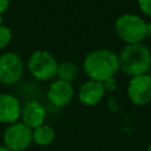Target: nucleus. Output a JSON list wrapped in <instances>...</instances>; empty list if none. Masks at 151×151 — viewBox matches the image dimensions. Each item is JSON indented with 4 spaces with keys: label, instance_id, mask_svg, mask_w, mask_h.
I'll return each instance as SVG.
<instances>
[{
    "label": "nucleus",
    "instance_id": "14",
    "mask_svg": "<svg viewBox=\"0 0 151 151\" xmlns=\"http://www.w3.org/2000/svg\"><path fill=\"white\" fill-rule=\"evenodd\" d=\"M11 39H12L11 29L5 25H0V50L5 48L9 44Z\"/></svg>",
    "mask_w": 151,
    "mask_h": 151
},
{
    "label": "nucleus",
    "instance_id": "2",
    "mask_svg": "<svg viewBox=\"0 0 151 151\" xmlns=\"http://www.w3.org/2000/svg\"><path fill=\"white\" fill-rule=\"evenodd\" d=\"M119 70L130 78L145 74L151 70V51L142 44L125 45L118 54Z\"/></svg>",
    "mask_w": 151,
    "mask_h": 151
},
{
    "label": "nucleus",
    "instance_id": "20",
    "mask_svg": "<svg viewBox=\"0 0 151 151\" xmlns=\"http://www.w3.org/2000/svg\"><path fill=\"white\" fill-rule=\"evenodd\" d=\"M146 151H151V144L147 146V149H146Z\"/></svg>",
    "mask_w": 151,
    "mask_h": 151
},
{
    "label": "nucleus",
    "instance_id": "9",
    "mask_svg": "<svg viewBox=\"0 0 151 151\" xmlns=\"http://www.w3.org/2000/svg\"><path fill=\"white\" fill-rule=\"evenodd\" d=\"M105 91L106 90L103 83L90 79L80 86L78 91V98L80 103H83L84 105L94 106L103 100L105 96Z\"/></svg>",
    "mask_w": 151,
    "mask_h": 151
},
{
    "label": "nucleus",
    "instance_id": "5",
    "mask_svg": "<svg viewBox=\"0 0 151 151\" xmlns=\"http://www.w3.org/2000/svg\"><path fill=\"white\" fill-rule=\"evenodd\" d=\"M32 142V129L24 123L15 122L9 124L4 132V146L11 151H24Z\"/></svg>",
    "mask_w": 151,
    "mask_h": 151
},
{
    "label": "nucleus",
    "instance_id": "22",
    "mask_svg": "<svg viewBox=\"0 0 151 151\" xmlns=\"http://www.w3.org/2000/svg\"><path fill=\"white\" fill-rule=\"evenodd\" d=\"M150 66H151V63H150Z\"/></svg>",
    "mask_w": 151,
    "mask_h": 151
},
{
    "label": "nucleus",
    "instance_id": "12",
    "mask_svg": "<svg viewBox=\"0 0 151 151\" xmlns=\"http://www.w3.org/2000/svg\"><path fill=\"white\" fill-rule=\"evenodd\" d=\"M55 138V132L52 126L47 124H42L32 130V139L39 146H47L53 143Z\"/></svg>",
    "mask_w": 151,
    "mask_h": 151
},
{
    "label": "nucleus",
    "instance_id": "1",
    "mask_svg": "<svg viewBox=\"0 0 151 151\" xmlns=\"http://www.w3.org/2000/svg\"><path fill=\"white\" fill-rule=\"evenodd\" d=\"M84 71L90 79L105 83L119 71L118 54L107 48L91 51L84 59Z\"/></svg>",
    "mask_w": 151,
    "mask_h": 151
},
{
    "label": "nucleus",
    "instance_id": "16",
    "mask_svg": "<svg viewBox=\"0 0 151 151\" xmlns=\"http://www.w3.org/2000/svg\"><path fill=\"white\" fill-rule=\"evenodd\" d=\"M103 84H104L105 90H109V91H113V90L116 88V86H117V83H116L114 78H111V79L106 80V81H105V83H103Z\"/></svg>",
    "mask_w": 151,
    "mask_h": 151
},
{
    "label": "nucleus",
    "instance_id": "21",
    "mask_svg": "<svg viewBox=\"0 0 151 151\" xmlns=\"http://www.w3.org/2000/svg\"><path fill=\"white\" fill-rule=\"evenodd\" d=\"M1 22H2V17H1V15H0V25H2V24H1Z\"/></svg>",
    "mask_w": 151,
    "mask_h": 151
},
{
    "label": "nucleus",
    "instance_id": "8",
    "mask_svg": "<svg viewBox=\"0 0 151 151\" xmlns=\"http://www.w3.org/2000/svg\"><path fill=\"white\" fill-rule=\"evenodd\" d=\"M74 94V90L71 83L65 80H54L47 91V98L50 103H52L54 106L61 107L67 105Z\"/></svg>",
    "mask_w": 151,
    "mask_h": 151
},
{
    "label": "nucleus",
    "instance_id": "4",
    "mask_svg": "<svg viewBox=\"0 0 151 151\" xmlns=\"http://www.w3.org/2000/svg\"><path fill=\"white\" fill-rule=\"evenodd\" d=\"M58 63L47 51L39 50L31 54L28 59V70L38 80H50L57 76Z\"/></svg>",
    "mask_w": 151,
    "mask_h": 151
},
{
    "label": "nucleus",
    "instance_id": "15",
    "mask_svg": "<svg viewBox=\"0 0 151 151\" xmlns=\"http://www.w3.org/2000/svg\"><path fill=\"white\" fill-rule=\"evenodd\" d=\"M139 11L147 18H151V0H137Z\"/></svg>",
    "mask_w": 151,
    "mask_h": 151
},
{
    "label": "nucleus",
    "instance_id": "18",
    "mask_svg": "<svg viewBox=\"0 0 151 151\" xmlns=\"http://www.w3.org/2000/svg\"><path fill=\"white\" fill-rule=\"evenodd\" d=\"M146 34H147V38H151V21H149L146 25Z\"/></svg>",
    "mask_w": 151,
    "mask_h": 151
},
{
    "label": "nucleus",
    "instance_id": "3",
    "mask_svg": "<svg viewBox=\"0 0 151 151\" xmlns=\"http://www.w3.org/2000/svg\"><path fill=\"white\" fill-rule=\"evenodd\" d=\"M146 25L147 22L140 15L136 13H124L116 19L114 32L125 45L142 44L147 38Z\"/></svg>",
    "mask_w": 151,
    "mask_h": 151
},
{
    "label": "nucleus",
    "instance_id": "10",
    "mask_svg": "<svg viewBox=\"0 0 151 151\" xmlns=\"http://www.w3.org/2000/svg\"><path fill=\"white\" fill-rule=\"evenodd\" d=\"M21 114V105L18 98L8 93H0V123L13 124Z\"/></svg>",
    "mask_w": 151,
    "mask_h": 151
},
{
    "label": "nucleus",
    "instance_id": "11",
    "mask_svg": "<svg viewBox=\"0 0 151 151\" xmlns=\"http://www.w3.org/2000/svg\"><path fill=\"white\" fill-rule=\"evenodd\" d=\"M20 118L22 119L21 123H24L26 126L33 130L44 124L46 118V110L41 103L32 100L26 103L21 107Z\"/></svg>",
    "mask_w": 151,
    "mask_h": 151
},
{
    "label": "nucleus",
    "instance_id": "13",
    "mask_svg": "<svg viewBox=\"0 0 151 151\" xmlns=\"http://www.w3.org/2000/svg\"><path fill=\"white\" fill-rule=\"evenodd\" d=\"M77 73H78V68L76 64H73L72 61H63L58 64V67H57L58 79L71 83L77 77Z\"/></svg>",
    "mask_w": 151,
    "mask_h": 151
},
{
    "label": "nucleus",
    "instance_id": "6",
    "mask_svg": "<svg viewBox=\"0 0 151 151\" xmlns=\"http://www.w3.org/2000/svg\"><path fill=\"white\" fill-rule=\"evenodd\" d=\"M24 73V63L14 52L0 55V84L13 85L18 83Z\"/></svg>",
    "mask_w": 151,
    "mask_h": 151
},
{
    "label": "nucleus",
    "instance_id": "7",
    "mask_svg": "<svg viewBox=\"0 0 151 151\" xmlns=\"http://www.w3.org/2000/svg\"><path fill=\"white\" fill-rule=\"evenodd\" d=\"M129 99L138 106H144L151 101V76L149 73L130 78L126 87Z\"/></svg>",
    "mask_w": 151,
    "mask_h": 151
},
{
    "label": "nucleus",
    "instance_id": "17",
    "mask_svg": "<svg viewBox=\"0 0 151 151\" xmlns=\"http://www.w3.org/2000/svg\"><path fill=\"white\" fill-rule=\"evenodd\" d=\"M9 6V0H0V15L7 11Z\"/></svg>",
    "mask_w": 151,
    "mask_h": 151
},
{
    "label": "nucleus",
    "instance_id": "19",
    "mask_svg": "<svg viewBox=\"0 0 151 151\" xmlns=\"http://www.w3.org/2000/svg\"><path fill=\"white\" fill-rule=\"evenodd\" d=\"M0 151H11L9 149H7L6 146H4V145H0Z\"/></svg>",
    "mask_w": 151,
    "mask_h": 151
}]
</instances>
